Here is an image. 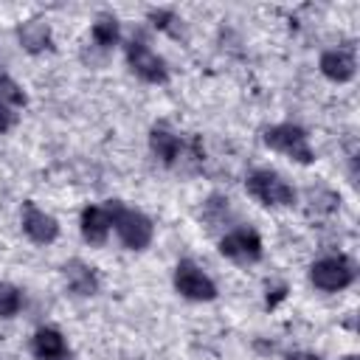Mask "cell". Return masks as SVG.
<instances>
[{"label":"cell","instance_id":"obj_1","mask_svg":"<svg viewBox=\"0 0 360 360\" xmlns=\"http://www.w3.org/2000/svg\"><path fill=\"white\" fill-rule=\"evenodd\" d=\"M107 211H110L112 228H115V233H118V239H121L124 248H129V250L149 248V242L155 236V225H152V219L143 211L129 208V205H124L118 200H110L107 202Z\"/></svg>","mask_w":360,"mask_h":360},{"label":"cell","instance_id":"obj_2","mask_svg":"<svg viewBox=\"0 0 360 360\" xmlns=\"http://www.w3.org/2000/svg\"><path fill=\"white\" fill-rule=\"evenodd\" d=\"M245 188L253 200H259L267 208H290L298 200L295 188L273 169H253L245 180Z\"/></svg>","mask_w":360,"mask_h":360},{"label":"cell","instance_id":"obj_3","mask_svg":"<svg viewBox=\"0 0 360 360\" xmlns=\"http://www.w3.org/2000/svg\"><path fill=\"white\" fill-rule=\"evenodd\" d=\"M354 262L346 253H332V256H321L312 267H309V281L312 287H318L321 292H338L346 290L349 284H354Z\"/></svg>","mask_w":360,"mask_h":360},{"label":"cell","instance_id":"obj_4","mask_svg":"<svg viewBox=\"0 0 360 360\" xmlns=\"http://www.w3.org/2000/svg\"><path fill=\"white\" fill-rule=\"evenodd\" d=\"M264 146L292 158L295 163H312L315 160V152L309 146V135L304 127L298 124H276V127H267L264 129Z\"/></svg>","mask_w":360,"mask_h":360},{"label":"cell","instance_id":"obj_5","mask_svg":"<svg viewBox=\"0 0 360 360\" xmlns=\"http://www.w3.org/2000/svg\"><path fill=\"white\" fill-rule=\"evenodd\" d=\"M174 290L188 301H214L217 298V284L191 259H180L177 262V267H174Z\"/></svg>","mask_w":360,"mask_h":360},{"label":"cell","instance_id":"obj_6","mask_svg":"<svg viewBox=\"0 0 360 360\" xmlns=\"http://www.w3.org/2000/svg\"><path fill=\"white\" fill-rule=\"evenodd\" d=\"M219 253L236 264H256L264 253V245L253 228H233L219 239Z\"/></svg>","mask_w":360,"mask_h":360},{"label":"cell","instance_id":"obj_7","mask_svg":"<svg viewBox=\"0 0 360 360\" xmlns=\"http://www.w3.org/2000/svg\"><path fill=\"white\" fill-rule=\"evenodd\" d=\"M127 62H129V70H132L138 79L149 82V84H163V82L169 79L166 62H163L146 42H141V39H129V42H127Z\"/></svg>","mask_w":360,"mask_h":360},{"label":"cell","instance_id":"obj_8","mask_svg":"<svg viewBox=\"0 0 360 360\" xmlns=\"http://www.w3.org/2000/svg\"><path fill=\"white\" fill-rule=\"evenodd\" d=\"M22 231L31 242L37 245H51L59 236V222L56 217H51L48 211H42L37 202H25L22 205Z\"/></svg>","mask_w":360,"mask_h":360},{"label":"cell","instance_id":"obj_9","mask_svg":"<svg viewBox=\"0 0 360 360\" xmlns=\"http://www.w3.org/2000/svg\"><path fill=\"white\" fill-rule=\"evenodd\" d=\"M79 228H82L84 242L104 245L107 236H110V231H112V219H110L107 205H84L82 208V217H79Z\"/></svg>","mask_w":360,"mask_h":360},{"label":"cell","instance_id":"obj_10","mask_svg":"<svg viewBox=\"0 0 360 360\" xmlns=\"http://www.w3.org/2000/svg\"><path fill=\"white\" fill-rule=\"evenodd\" d=\"M31 354L37 360H68L70 349H68V340L59 329L53 326H39L31 338Z\"/></svg>","mask_w":360,"mask_h":360},{"label":"cell","instance_id":"obj_11","mask_svg":"<svg viewBox=\"0 0 360 360\" xmlns=\"http://www.w3.org/2000/svg\"><path fill=\"white\" fill-rule=\"evenodd\" d=\"M321 73L329 79V82H352L354 73H357V62H354V53L352 51H343V48H335V51H323L321 53V62H318Z\"/></svg>","mask_w":360,"mask_h":360},{"label":"cell","instance_id":"obj_12","mask_svg":"<svg viewBox=\"0 0 360 360\" xmlns=\"http://www.w3.org/2000/svg\"><path fill=\"white\" fill-rule=\"evenodd\" d=\"M62 276H65L70 292H76V295H84V298H87V295H96V292H98V276H96V267L84 264L82 259H70V262H65Z\"/></svg>","mask_w":360,"mask_h":360},{"label":"cell","instance_id":"obj_13","mask_svg":"<svg viewBox=\"0 0 360 360\" xmlns=\"http://www.w3.org/2000/svg\"><path fill=\"white\" fill-rule=\"evenodd\" d=\"M149 149L160 158V163L174 166L177 158L183 155V141H180L174 132H169L166 127H155V129L149 132Z\"/></svg>","mask_w":360,"mask_h":360},{"label":"cell","instance_id":"obj_14","mask_svg":"<svg viewBox=\"0 0 360 360\" xmlns=\"http://www.w3.org/2000/svg\"><path fill=\"white\" fill-rule=\"evenodd\" d=\"M17 37H20V45H22L28 53H42V51L51 48V28H48V22H42V20H28V22H22L20 31H17Z\"/></svg>","mask_w":360,"mask_h":360},{"label":"cell","instance_id":"obj_15","mask_svg":"<svg viewBox=\"0 0 360 360\" xmlns=\"http://www.w3.org/2000/svg\"><path fill=\"white\" fill-rule=\"evenodd\" d=\"M90 37H93L96 45H101V48H112V45L118 42V37H121L118 20H115L112 14H98L96 22H93V28H90Z\"/></svg>","mask_w":360,"mask_h":360},{"label":"cell","instance_id":"obj_16","mask_svg":"<svg viewBox=\"0 0 360 360\" xmlns=\"http://www.w3.org/2000/svg\"><path fill=\"white\" fill-rule=\"evenodd\" d=\"M28 96L25 90L6 73H0V107H8V110H17V107H25Z\"/></svg>","mask_w":360,"mask_h":360},{"label":"cell","instance_id":"obj_17","mask_svg":"<svg viewBox=\"0 0 360 360\" xmlns=\"http://www.w3.org/2000/svg\"><path fill=\"white\" fill-rule=\"evenodd\" d=\"M22 309V292L11 281H0V318H14Z\"/></svg>","mask_w":360,"mask_h":360},{"label":"cell","instance_id":"obj_18","mask_svg":"<svg viewBox=\"0 0 360 360\" xmlns=\"http://www.w3.org/2000/svg\"><path fill=\"white\" fill-rule=\"evenodd\" d=\"M149 20H152V25H155V28H163V31L169 28V22H177V20H174V14H172V11H166V8L149 11Z\"/></svg>","mask_w":360,"mask_h":360},{"label":"cell","instance_id":"obj_19","mask_svg":"<svg viewBox=\"0 0 360 360\" xmlns=\"http://www.w3.org/2000/svg\"><path fill=\"white\" fill-rule=\"evenodd\" d=\"M14 124H17V115H14L8 107H0V135H6Z\"/></svg>","mask_w":360,"mask_h":360},{"label":"cell","instance_id":"obj_20","mask_svg":"<svg viewBox=\"0 0 360 360\" xmlns=\"http://www.w3.org/2000/svg\"><path fill=\"white\" fill-rule=\"evenodd\" d=\"M284 360H323L321 354H312V352H292V354H287Z\"/></svg>","mask_w":360,"mask_h":360},{"label":"cell","instance_id":"obj_21","mask_svg":"<svg viewBox=\"0 0 360 360\" xmlns=\"http://www.w3.org/2000/svg\"><path fill=\"white\" fill-rule=\"evenodd\" d=\"M284 292H287V287H276V290H273V295L267 292V307H276V304L284 298Z\"/></svg>","mask_w":360,"mask_h":360},{"label":"cell","instance_id":"obj_22","mask_svg":"<svg viewBox=\"0 0 360 360\" xmlns=\"http://www.w3.org/2000/svg\"><path fill=\"white\" fill-rule=\"evenodd\" d=\"M343 360H360V357H357V354H349V357H343Z\"/></svg>","mask_w":360,"mask_h":360}]
</instances>
